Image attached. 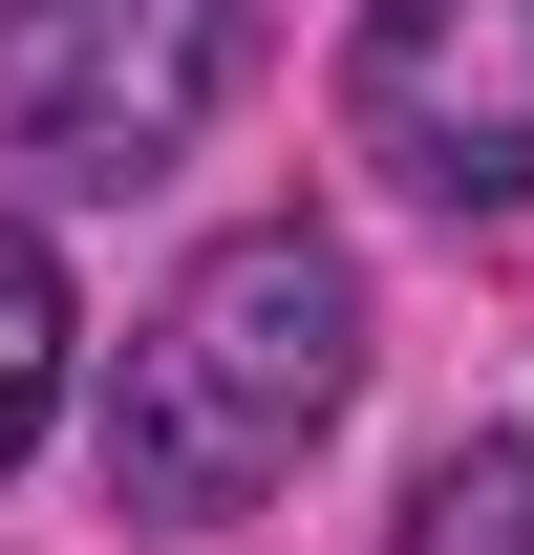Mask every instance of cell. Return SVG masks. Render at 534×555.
Instances as JSON below:
<instances>
[{"label":"cell","instance_id":"obj_5","mask_svg":"<svg viewBox=\"0 0 534 555\" xmlns=\"http://www.w3.org/2000/svg\"><path fill=\"white\" fill-rule=\"evenodd\" d=\"M385 555H534V427H470L449 470L406 491V534Z\"/></svg>","mask_w":534,"mask_h":555},{"label":"cell","instance_id":"obj_3","mask_svg":"<svg viewBox=\"0 0 534 555\" xmlns=\"http://www.w3.org/2000/svg\"><path fill=\"white\" fill-rule=\"evenodd\" d=\"M342 107L428 214H513L534 193V0H364Z\"/></svg>","mask_w":534,"mask_h":555},{"label":"cell","instance_id":"obj_2","mask_svg":"<svg viewBox=\"0 0 534 555\" xmlns=\"http://www.w3.org/2000/svg\"><path fill=\"white\" fill-rule=\"evenodd\" d=\"M236 107V0H22L0 22V150L43 193H150Z\"/></svg>","mask_w":534,"mask_h":555},{"label":"cell","instance_id":"obj_4","mask_svg":"<svg viewBox=\"0 0 534 555\" xmlns=\"http://www.w3.org/2000/svg\"><path fill=\"white\" fill-rule=\"evenodd\" d=\"M65 343H86V299H65V257H43V214H0V470L65 406Z\"/></svg>","mask_w":534,"mask_h":555},{"label":"cell","instance_id":"obj_1","mask_svg":"<svg viewBox=\"0 0 534 555\" xmlns=\"http://www.w3.org/2000/svg\"><path fill=\"white\" fill-rule=\"evenodd\" d=\"M364 406V257L321 214H236L171 257L129 343H107V406H86V470L129 534H236L257 491L321 470V427Z\"/></svg>","mask_w":534,"mask_h":555}]
</instances>
